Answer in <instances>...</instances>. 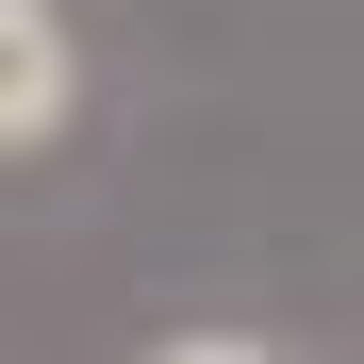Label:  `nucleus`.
<instances>
[{"mask_svg":"<svg viewBox=\"0 0 364 364\" xmlns=\"http://www.w3.org/2000/svg\"><path fill=\"white\" fill-rule=\"evenodd\" d=\"M50 116H67V33L50 0H0V149H33Z\"/></svg>","mask_w":364,"mask_h":364,"instance_id":"nucleus-1","label":"nucleus"},{"mask_svg":"<svg viewBox=\"0 0 364 364\" xmlns=\"http://www.w3.org/2000/svg\"><path fill=\"white\" fill-rule=\"evenodd\" d=\"M166 364H265V348H166Z\"/></svg>","mask_w":364,"mask_h":364,"instance_id":"nucleus-2","label":"nucleus"}]
</instances>
